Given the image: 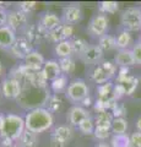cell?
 Instances as JSON below:
<instances>
[{"label":"cell","mask_w":141,"mask_h":147,"mask_svg":"<svg viewBox=\"0 0 141 147\" xmlns=\"http://www.w3.org/2000/svg\"><path fill=\"white\" fill-rule=\"evenodd\" d=\"M74 37V27L70 25L61 24L59 27H57L55 30H53L51 32H48V39L49 42H52L54 44H58L64 40H69Z\"/></svg>","instance_id":"obj_14"},{"label":"cell","mask_w":141,"mask_h":147,"mask_svg":"<svg viewBox=\"0 0 141 147\" xmlns=\"http://www.w3.org/2000/svg\"><path fill=\"white\" fill-rule=\"evenodd\" d=\"M28 26V17L25 12L20 11L19 9H13V10H9L7 15V27L15 32V33H22L26 27Z\"/></svg>","instance_id":"obj_9"},{"label":"cell","mask_w":141,"mask_h":147,"mask_svg":"<svg viewBox=\"0 0 141 147\" xmlns=\"http://www.w3.org/2000/svg\"><path fill=\"white\" fill-rule=\"evenodd\" d=\"M42 74L44 76V79L52 82L53 80L58 79L60 75H63L60 65H59V61L55 59H49V60H45L44 65L42 67Z\"/></svg>","instance_id":"obj_17"},{"label":"cell","mask_w":141,"mask_h":147,"mask_svg":"<svg viewBox=\"0 0 141 147\" xmlns=\"http://www.w3.org/2000/svg\"><path fill=\"white\" fill-rule=\"evenodd\" d=\"M61 22L65 25H75L77 22H80L84 17L82 9L79 4H69L63 7L61 10Z\"/></svg>","instance_id":"obj_10"},{"label":"cell","mask_w":141,"mask_h":147,"mask_svg":"<svg viewBox=\"0 0 141 147\" xmlns=\"http://www.w3.org/2000/svg\"><path fill=\"white\" fill-rule=\"evenodd\" d=\"M92 103H93V102H92V97H91V96H90V97L86 98V99H85L84 102L81 103L80 105H82V107H85V108H86V107H90V105L92 104Z\"/></svg>","instance_id":"obj_41"},{"label":"cell","mask_w":141,"mask_h":147,"mask_svg":"<svg viewBox=\"0 0 141 147\" xmlns=\"http://www.w3.org/2000/svg\"><path fill=\"white\" fill-rule=\"evenodd\" d=\"M58 61H59V65H60L61 72L64 74V75H69V74L74 72L75 67H76V64H75V60L72 59V57L58 59Z\"/></svg>","instance_id":"obj_33"},{"label":"cell","mask_w":141,"mask_h":147,"mask_svg":"<svg viewBox=\"0 0 141 147\" xmlns=\"http://www.w3.org/2000/svg\"><path fill=\"white\" fill-rule=\"evenodd\" d=\"M131 52H133V55H134L135 64L141 65V43L139 42V40L133 44V47H131Z\"/></svg>","instance_id":"obj_36"},{"label":"cell","mask_w":141,"mask_h":147,"mask_svg":"<svg viewBox=\"0 0 141 147\" xmlns=\"http://www.w3.org/2000/svg\"><path fill=\"white\" fill-rule=\"evenodd\" d=\"M114 63L118 67H130L135 65V59L131 49H121L118 50L114 55Z\"/></svg>","instance_id":"obj_19"},{"label":"cell","mask_w":141,"mask_h":147,"mask_svg":"<svg viewBox=\"0 0 141 147\" xmlns=\"http://www.w3.org/2000/svg\"><path fill=\"white\" fill-rule=\"evenodd\" d=\"M109 145L112 147H130V135L128 134L112 135Z\"/></svg>","instance_id":"obj_31"},{"label":"cell","mask_w":141,"mask_h":147,"mask_svg":"<svg viewBox=\"0 0 141 147\" xmlns=\"http://www.w3.org/2000/svg\"><path fill=\"white\" fill-rule=\"evenodd\" d=\"M120 25L128 32H139L141 30V7L129 6L120 15Z\"/></svg>","instance_id":"obj_5"},{"label":"cell","mask_w":141,"mask_h":147,"mask_svg":"<svg viewBox=\"0 0 141 147\" xmlns=\"http://www.w3.org/2000/svg\"><path fill=\"white\" fill-rule=\"evenodd\" d=\"M130 147H141V132L135 131L130 135Z\"/></svg>","instance_id":"obj_39"},{"label":"cell","mask_w":141,"mask_h":147,"mask_svg":"<svg viewBox=\"0 0 141 147\" xmlns=\"http://www.w3.org/2000/svg\"><path fill=\"white\" fill-rule=\"evenodd\" d=\"M22 93V82L13 79L5 77L0 82V94L6 99H19Z\"/></svg>","instance_id":"obj_8"},{"label":"cell","mask_w":141,"mask_h":147,"mask_svg":"<svg viewBox=\"0 0 141 147\" xmlns=\"http://www.w3.org/2000/svg\"><path fill=\"white\" fill-rule=\"evenodd\" d=\"M108 28H109V18L107 17V15L98 12L90 18L87 25V33L92 38L99 39L104 34H107Z\"/></svg>","instance_id":"obj_7"},{"label":"cell","mask_w":141,"mask_h":147,"mask_svg":"<svg viewBox=\"0 0 141 147\" xmlns=\"http://www.w3.org/2000/svg\"><path fill=\"white\" fill-rule=\"evenodd\" d=\"M5 118H6L5 114H1V113H0V132L3 131L4 125H5Z\"/></svg>","instance_id":"obj_42"},{"label":"cell","mask_w":141,"mask_h":147,"mask_svg":"<svg viewBox=\"0 0 141 147\" xmlns=\"http://www.w3.org/2000/svg\"><path fill=\"white\" fill-rule=\"evenodd\" d=\"M119 10L118 1H101L98 3V12L107 15V13H115Z\"/></svg>","instance_id":"obj_30"},{"label":"cell","mask_w":141,"mask_h":147,"mask_svg":"<svg viewBox=\"0 0 141 147\" xmlns=\"http://www.w3.org/2000/svg\"><path fill=\"white\" fill-rule=\"evenodd\" d=\"M70 43H71V47H72V52H74V54L77 55V57L82 55L90 45V43L87 40L81 38V37H72L70 39Z\"/></svg>","instance_id":"obj_24"},{"label":"cell","mask_w":141,"mask_h":147,"mask_svg":"<svg viewBox=\"0 0 141 147\" xmlns=\"http://www.w3.org/2000/svg\"><path fill=\"white\" fill-rule=\"evenodd\" d=\"M120 85L124 87V91H125V96H131L138 88V85H139V80L134 76H129L128 79H125L123 82H120Z\"/></svg>","instance_id":"obj_32"},{"label":"cell","mask_w":141,"mask_h":147,"mask_svg":"<svg viewBox=\"0 0 141 147\" xmlns=\"http://www.w3.org/2000/svg\"><path fill=\"white\" fill-rule=\"evenodd\" d=\"M114 117L109 110H104V112H99L96 114L94 118V124L96 126H104V127H111L112 126V121Z\"/></svg>","instance_id":"obj_27"},{"label":"cell","mask_w":141,"mask_h":147,"mask_svg":"<svg viewBox=\"0 0 141 147\" xmlns=\"http://www.w3.org/2000/svg\"><path fill=\"white\" fill-rule=\"evenodd\" d=\"M67 86H69V82H67V75H60L58 77V79L53 80L51 82V85H49V90H51L52 93H55V94H60L64 92L67 88Z\"/></svg>","instance_id":"obj_21"},{"label":"cell","mask_w":141,"mask_h":147,"mask_svg":"<svg viewBox=\"0 0 141 147\" xmlns=\"http://www.w3.org/2000/svg\"><path fill=\"white\" fill-rule=\"evenodd\" d=\"M33 50V44L30 43L25 37L19 36L16 42L13 43L11 49L9 50V54L13 57L15 59H20V60H25V58Z\"/></svg>","instance_id":"obj_12"},{"label":"cell","mask_w":141,"mask_h":147,"mask_svg":"<svg viewBox=\"0 0 141 147\" xmlns=\"http://www.w3.org/2000/svg\"><path fill=\"white\" fill-rule=\"evenodd\" d=\"M74 137V129L69 124H60L53 127L51 132V144L54 147H66Z\"/></svg>","instance_id":"obj_6"},{"label":"cell","mask_w":141,"mask_h":147,"mask_svg":"<svg viewBox=\"0 0 141 147\" xmlns=\"http://www.w3.org/2000/svg\"><path fill=\"white\" fill-rule=\"evenodd\" d=\"M91 117V113L87 108L82 105H71L66 113V123L72 127H77L81 121Z\"/></svg>","instance_id":"obj_13"},{"label":"cell","mask_w":141,"mask_h":147,"mask_svg":"<svg viewBox=\"0 0 141 147\" xmlns=\"http://www.w3.org/2000/svg\"><path fill=\"white\" fill-rule=\"evenodd\" d=\"M17 145L20 147H36L38 145V137L36 134L26 129L20 136V139L17 140Z\"/></svg>","instance_id":"obj_23"},{"label":"cell","mask_w":141,"mask_h":147,"mask_svg":"<svg viewBox=\"0 0 141 147\" xmlns=\"http://www.w3.org/2000/svg\"><path fill=\"white\" fill-rule=\"evenodd\" d=\"M117 67L118 66L114 61L103 60L101 64L91 67V70L88 71L90 79L98 86L111 82L113 77L117 76Z\"/></svg>","instance_id":"obj_3"},{"label":"cell","mask_w":141,"mask_h":147,"mask_svg":"<svg viewBox=\"0 0 141 147\" xmlns=\"http://www.w3.org/2000/svg\"><path fill=\"white\" fill-rule=\"evenodd\" d=\"M63 24L61 17L58 16L55 12L53 11H44L39 17L38 25L42 27L45 32H51L53 30H55L57 27H59Z\"/></svg>","instance_id":"obj_15"},{"label":"cell","mask_w":141,"mask_h":147,"mask_svg":"<svg viewBox=\"0 0 141 147\" xmlns=\"http://www.w3.org/2000/svg\"><path fill=\"white\" fill-rule=\"evenodd\" d=\"M111 130H112L113 135L126 134V130H128V120H126L125 118H114L112 121Z\"/></svg>","instance_id":"obj_28"},{"label":"cell","mask_w":141,"mask_h":147,"mask_svg":"<svg viewBox=\"0 0 141 147\" xmlns=\"http://www.w3.org/2000/svg\"><path fill=\"white\" fill-rule=\"evenodd\" d=\"M103 57L104 52L98 47V44H90L86 52L82 55H80L79 59L88 66H96L104 60Z\"/></svg>","instance_id":"obj_11"},{"label":"cell","mask_w":141,"mask_h":147,"mask_svg":"<svg viewBox=\"0 0 141 147\" xmlns=\"http://www.w3.org/2000/svg\"><path fill=\"white\" fill-rule=\"evenodd\" d=\"M7 15H9V10L0 9V27L7 26Z\"/></svg>","instance_id":"obj_40"},{"label":"cell","mask_w":141,"mask_h":147,"mask_svg":"<svg viewBox=\"0 0 141 147\" xmlns=\"http://www.w3.org/2000/svg\"><path fill=\"white\" fill-rule=\"evenodd\" d=\"M94 147H112L111 145H108L107 142H99V144H97Z\"/></svg>","instance_id":"obj_45"},{"label":"cell","mask_w":141,"mask_h":147,"mask_svg":"<svg viewBox=\"0 0 141 147\" xmlns=\"http://www.w3.org/2000/svg\"><path fill=\"white\" fill-rule=\"evenodd\" d=\"M54 54H55L59 59L72 57V55H74V52H72L70 39L69 40H64V42H60V43L54 45Z\"/></svg>","instance_id":"obj_22"},{"label":"cell","mask_w":141,"mask_h":147,"mask_svg":"<svg viewBox=\"0 0 141 147\" xmlns=\"http://www.w3.org/2000/svg\"><path fill=\"white\" fill-rule=\"evenodd\" d=\"M24 119H25L26 129L36 135H39L48 131L54 125L53 113H51L48 109H45L43 107L27 110Z\"/></svg>","instance_id":"obj_1"},{"label":"cell","mask_w":141,"mask_h":147,"mask_svg":"<svg viewBox=\"0 0 141 147\" xmlns=\"http://www.w3.org/2000/svg\"><path fill=\"white\" fill-rule=\"evenodd\" d=\"M81 134L85 135V136H90V135H93L94 132V129H96V124H94V119L92 117H90L87 119H85L84 121L80 123V125L76 127Z\"/></svg>","instance_id":"obj_29"},{"label":"cell","mask_w":141,"mask_h":147,"mask_svg":"<svg viewBox=\"0 0 141 147\" xmlns=\"http://www.w3.org/2000/svg\"><path fill=\"white\" fill-rule=\"evenodd\" d=\"M17 39V33H15L10 27H0V50L9 52Z\"/></svg>","instance_id":"obj_18"},{"label":"cell","mask_w":141,"mask_h":147,"mask_svg":"<svg viewBox=\"0 0 141 147\" xmlns=\"http://www.w3.org/2000/svg\"><path fill=\"white\" fill-rule=\"evenodd\" d=\"M135 126H136V131H139V132H141V117H139L138 119H136Z\"/></svg>","instance_id":"obj_43"},{"label":"cell","mask_w":141,"mask_h":147,"mask_svg":"<svg viewBox=\"0 0 141 147\" xmlns=\"http://www.w3.org/2000/svg\"><path fill=\"white\" fill-rule=\"evenodd\" d=\"M26 130L25 119L17 114H6L5 125L0 132V141L4 147L12 146Z\"/></svg>","instance_id":"obj_2"},{"label":"cell","mask_w":141,"mask_h":147,"mask_svg":"<svg viewBox=\"0 0 141 147\" xmlns=\"http://www.w3.org/2000/svg\"><path fill=\"white\" fill-rule=\"evenodd\" d=\"M125 96V91H124V87H123L120 84H114V88H113V97H114L115 100H119L121 97Z\"/></svg>","instance_id":"obj_38"},{"label":"cell","mask_w":141,"mask_h":147,"mask_svg":"<svg viewBox=\"0 0 141 147\" xmlns=\"http://www.w3.org/2000/svg\"><path fill=\"white\" fill-rule=\"evenodd\" d=\"M10 5L9 3H4V1H0V9H5V10H9V6Z\"/></svg>","instance_id":"obj_44"},{"label":"cell","mask_w":141,"mask_h":147,"mask_svg":"<svg viewBox=\"0 0 141 147\" xmlns=\"http://www.w3.org/2000/svg\"><path fill=\"white\" fill-rule=\"evenodd\" d=\"M115 43H117V49H131L130 45L133 44V37H131L130 32L121 30L119 33L115 36ZM133 47V45H131Z\"/></svg>","instance_id":"obj_20"},{"label":"cell","mask_w":141,"mask_h":147,"mask_svg":"<svg viewBox=\"0 0 141 147\" xmlns=\"http://www.w3.org/2000/svg\"><path fill=\"white\" fill-rule=\"evenodd\" d=\"M139 42H140V43H141V37H140V39H139Z\"/></svg>","instance_id":"obj_48"},{"label":"cell","mask_w":141,"mask_h":147,"mask_svg":"<svg viewBox=\"0 0 141 147\" xmlns=\"http://www.w3.org/2000/svg\"><path fill=\"white\" fill-rule=\"evenodd\" d=\"M45 63V59L42 53H39L38 50L33 49L27 57L25 58L24 64L25 66L30 71H42V67Z\"/></svg>","instance_id":"obj_16"},{"label":"cell","mask_w":141,"mask_h":147,"mask_svg":"<svg viewBox=\"0 0 141 147\" xmlns=\"http://www.w3.org/2000/svg\"><path fill=\"white\" fill-rule=\"evenodd\" d=\"M3 72H4V65H3V63L1 60H0V76L3 75Z\"/></svg>","instance_id":"obj_46"},{"label":"cell","mask_w":141,"mask_h":147,"mask_svg":"<svg viewBox=\"0 0 141 147\" xmlns=\"http://www.w3.org/2000/svg\"><path fill=\"white\" fill-rule=\"evenodd\" d=\"M10 147H20L19 145H12V146H10Z\"/></svg>","instance_id":"obj_47"},{"label":"cell","mask_w":141,"mask_h":147,"mask_svg":"<svg viewBox=\"0 0 141 147\" xmlns=\"http://www.w3.org/2000/svg\"><path fill=\"white\" fill-rule=\"evenodd\" d=\"M36 6H37V3L36 1H20L17 4V9H19L20 11L25 12L26 15H28L30 12H32Z\"/></svg>","instance_id":"obj_35"},{"label":"cell","mask_w":141,"mask_h":147,"mask_svg":"<svg viewBox=\"0 0 141 147\" xmlns=\"http://www.w3.org/2000/svg\"><path fill=\"white\" fill-rule=\"evenodd\" d=\"M111 112H112V114H113V117L114 118H124V115L126 114V108L123 104L117 103L114 107L112 108Z\"/></svg>","instance_id":"obj_37"},{"label":"cell","mask_w":141,"mask_h":147,"mask_svg":"<svg viewBox=\"0 0 141 147\" xmlns=\"http://www.w3.org/2000/svg\"><path fill=\"white\" fill-rule=\"evenodd\" d=\"M61 105H63V100L60 98V96L55 93H51L49 97L47 98V100H45L43 108L48 109L51 113H55L61 108Z\"/></svg>","instance_id":"obj_25"},{"label":"cell","mask_w":141,"mask_h":147,"mask_svg":"<svg viewBox=\"0 0 141 147\" xmlns=\"http://www.w3.org/2000/svg\"><path fill=\"white\" fill-rule=\"evenodd\" d=\"M112 134V130L111 127H104V126H96L94 129V132H93V136L96 137L97 140L99 141H104L107 140L109 136Z\"/></svg>","instance_id":"obj_34"},{"label":"cell","mask_w":141,"mask_h":147,"mask_svg":"<svg viewBox=\"0 0 141 147\" xmlns=\"http://www.w3.org/2000/svg\"><path fill=\"white\" fill-rule=\"evenodd\" d=\"M98 47L101 48L104 53L106 52H111L113 49H117V43H115V36L112 34H104L103 37L98 39Z\"/></svg>","instance_id":"obj_26"},{"label":"cell","mask_w":141,"mask_h":147,"mask_svg":"<svg viewBox=\"0 0 141 147\" xmlns=\"http://www.w3.org/2000/svg\"><path fill=\"white\" fill-rule=\"evenodd\" d=\"M90 96V87L84 79L71 80L65 91V97L72 105H80Z\"/></svg>","instance_id":"obj_4"}]
</instances>
